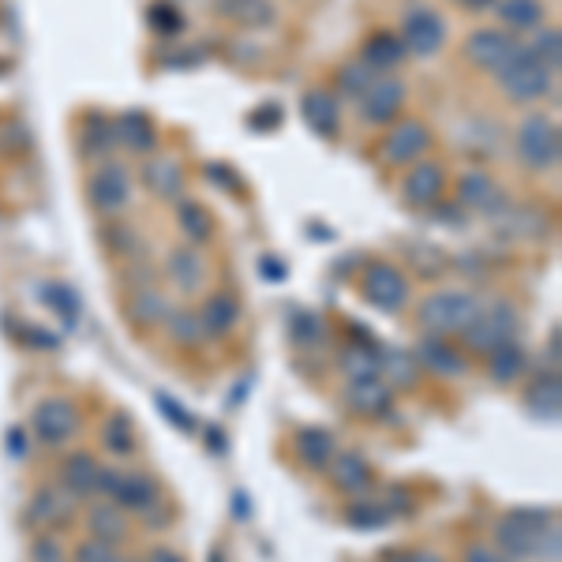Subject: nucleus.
Returning a JSON list of instances; mask_svg holds the SVG:
<instances>
[{
  "label": "nucleus",
  "mask_w": 562,
  "mask_h": 562,
  "mask_svg": "<svg viewBox=\"0 0 562 562\" xmlns=\"http://www.w3.org/2000/svg\"><path fill=\"white\" fill-rule=\"evenodd\" d=\"M338 368L349 383L379 379V371H383V352L375 349V341H349V346L338 352Z\"/></svg>",
  "instance_id": "obj_28"
},
{
  "label": "nucleus",
  "mask_w": 562,
  "mask_h": 562,
  "mask_svg": "<svg viewBox=\"0 0 562 562\" xmlns=\"http://www.w3.org/2000/svg\"><path fill=\"white\" fill-rule=\"evenodd\" d=\"M447 195V169L439 161H413L402 180V199L413 211H431Z\"/></svg>",
  "instance_id": "obj_12"
},
{
  "label": "nucleus",
  "mask_w": 562,
  "mask_h": 562,
  "mask_svg": "<svg viewBox=\"0 0 562 562\" xmlns=\"http://www.w3.org/2000/svg\"><path fill=\"white\" fill-rule=\"evenodd\" d=\"M383 562H442V555L424 551V548H386Z\"/></svg>",
  "instance_id": "obj_49"
},
{
  "label": "nucleus",
  "mask_w": 562,
  "mask_h": 562,
  "mask_svg": "<svg viewBox=\"0 0 562 562\" xmlns=\"http://www.w3.org/2000/svg\"><path fill=\"white\" fill-rule=\"evenodd\" d=\"M121 562H132V559H121Z\"/></svg>",
  "instance_id": "obj_59"
},
{
  "label": "nucleus",
  "mask_w": 562,
  "mask_h": 562,
  "mask_svg": "<svg viewBox=\"0 0 562 562\" xmlns=\"http://www.w3.org/2000/svg\"><path fill=\"white\" fill-rule=\"evenodd\" d=\"M71 562H121V555H116V548H109V543L83 540L76 548V555H71Z\"/></svg>",
  "instance_id": "obj_48"
},
{
  "label": "nucleus",
  "mask_w": 562,
  "mask_h": 562,
  "mask_svg": "<svg viewBox=\"0 0 562 562\" xmlns=\"http://www.w3.org/2000/svg\"><path fill=\"white\" fill-rule=\"evenodd\" d=\"M293 454L312 473H326V465L338 454V442H334V435L326 428H301L293 439Z\"/></svg>",
  "instance_id": "obj_22"
},
{
  "label": "nucleus",
  "mask_w": 562,
  "mask_h": 562,
  "mask_svg": "<svg viewBox=\"0 0 562 562\" xmlns=\"http://www.w3.org/2000/svg\"><path fill=\"white\" fill-rule=\"evenodd\" d=\"M38 301L45 307H53V312H57L68 326L79 323V296H76V289L65 285V281H42V285H38Z\"/></svg>",
  "instance_id": "obj_37"
},
{
  "label": "nucleus",
  "mask_w": 562,
  "mask_h": 562,
  "mask_svg": "<svg viewBox=\"0 0 562 562\" xmlns=\"http://www.w3.org/2000/svg\"><path fill=\"white\" fill-rule=\"evenodd\" d=\"M518 45L521 42H514L506 31H495V26H480V31L469 34L461 49H465L469 65L480 68V71H492V76H495V71L514 57V49H518Z\"/></svg>",
  "instance_id": "obj_13"
},
{
  "label": "nucleus",
  "mask_w": 562,
  "mask_h": 562,
  "mask_svg": "<svg viewBox=\"0 0 562 562\" xmlns=\"http://www.w3.org/2000/svg\"><path fill=\"white\" fill-rule=\"evenodd\" d=\"M113 135H116V143H124V147L135 154H147L158 147V124H154L147 113H139V109H128L124 116H116Z\"/></svg>",
  "instance_id": "obj_29"
},
{
  "label": "nucleus",
  "mask_w": 562,
  "mask_h": 562,
  "mask_svg": "<svg viewBox=\"0 0 562 562\" xmlns=\"http://www.w3.org/2000/svg\"><path fill=\"white\" fill-rule=\"evenodd\" d=\"M431 147V128L424 121H394L390 132L379 139V161L383 166H413Z\"/></svg>",
  "instance_id": "obj_9"
},
{
  "label": "nucleus",
  "mask_w": 562,
  "mask_h": 562,
  "mask_svg": "<svg viewBox=\"0 0 562 562\" xmlns=\"http://www.w3.org/2000/svg\"><path fill=\"white\" fill-rule=\"evenodd\" d=\"M383 368H394L390 375H394L397 386H413L416 379H420V368H416V360L409 352H390V357H383Z\"/></svg>",
  "instance_id": "obj_46"
},
{
  "label": "nucleus",
  "mask_w": 562,
  "mask_h": 562,
  "mask_svg": "<svg viewBox=\"0 0 562 562\" xmlns=\"http://www.w3.org/2000/svg\"><path fill=\"white\" fill-rule=\"evenodd\" d=\"M79 409L68 397H45L31 413V435L42 447H65L79 435Z\"/></svg>",
  "instance_id": "obj_8"
},
{
  "label": "nucleus",
  "mask_w": 562,
  "mask_h": 562,
  "mask_svg": "<svg viewBox=\"0 0 562 562\" xmlns=\"http://www.w3.org/2000/svg\"><path fill=\"white\" fill-rule=\"evenodd\" d=\"M532 53H537V60L548 71H559V65H562V34L555 31V26H548V31H540L537 34V42L529 45Z\"/></svg>",
  "instance_id": "obj_44"
},
{
  "label": "nucleus",
  "mask_w": 562,
  "mask_h": 562,
  "mask_svg": "<svg viewBox=\"0 0 562 562\" xmlns=\"http://www.w3.org/2000/svg\"><path fill=\"white\" fill-rule=\"evenodd\" d=\"M357 102H360V116L368 124H394L397 113L405 109V83L394 76H375Z\"/></svg>",
  "instance_id": "obj_14"
},
{
  "label": "nucleus",
  "mask_w": 562,
  "mask_h": 562,
  "mask_svg": "<svg viewBox=\"0 0 562 562\" xmlns=\"http://www.w3.org/2000/svg\"><path fill=\"white\" fill-rule=\"evenodd\" d=\"M484 360H487V375H492L495 386H514L518 379H525V371H529V357H525L521 341H506V346L487 352Z\"/></svg>",
  "instance_id": "obj_30"
},
{
  "label": "nucleus",
  "mask_w": 562,
  "mask_h": 562,
  "mask_svg": "<svg viewBox=\"0 0 562 562\" xmlns=\"http://www.w3.org/2000/svg\"><path fill=\"white\" fill-rule=\"evenodd\" d=\"M102 442H105V450L109 454H132L135 450V435H132V420L124 413H113L105 420V428H102Z\"/></svg>",
  "instance_id": "obj_40"
},
{
  "label": "nucleus",
  "mask_w": 562,
  "mask_h": 562,
  "mask_svg": "<svg viewBox=\"0 0 562 562\" xmlns=\"http://www.w3.org/2000/svg\"><path fill=\"white\" fill-rule=\"evenodd\" d=\"M154 402H158V409L166 413L169 420L177 424V428H184V431H192V428H195L192 413H184V409H180V405H177V402H173V397H169V394H158V397H154Z\"/></svg>",
  "instance_id": "obj_51"
},
{
  "label": "nucleus",
  "mask_w": 562,
  "mask_h": 562,
  "mask_svg": "<svg viewBox=\"0 0 562 562\" xmlns=\"http://www.w3.org/2000/svg\"><path fill=\"white\" fill-rule=\"evenodd\" d=\"M147 23L154 34H161V38H173V34L184 31V15H180L177 4H166V0H154L147 8Z\"/></svg>",
  "instance_id": "obj_42"
},
{
  "label": "nucleus",
  "mask_w": 562,
  "mask_h": 562,
  "mask_svg": "<svg viewBox=\"0 0 562 562\" xmlns=\"http://www.w3.org/2000/svg\"><path fill=\"white\" fill-rule=\"evenodd\" d=\"M262 270H267V274L285 278V267H281V262H274V259H262Z\"/></svg>",
  "instance_id": "obj_58"
},
{
  "label": "nucleus",
  "mask_w": 562,
  "mask_h": 562,
  "mask_svg": "<svg viewBox=\"0 0 562 562\" xmlns=\"http://www.w3.org/2000/svg\"><path fill=\"white\" fill-rule=\"evenodd\" d=\"M177 225L188 237V244H206L214 237V214L203 203H195V199H184L177 206Z\"/></svg>",
  "instance_id": "obj_35"
},
{
  "label": "nucleus",
  "mask_w": 562,
  "mask_h": 562,
  "mask_svg": "<svg viewBox=\"0 0 562 562\" xmlns=\"http://www.w3.org/2000/svg\"><path fill=\"white\" fill-rule=\"evenodd\" d=\"M113 143H116L113 124H109L102 113H87L83 128H79V147H83L87 158H105V154L113 150Z\"/></svg>",
  "instance_id": "obj_36"
},
{
  "label": "nucleus",
  "mask_w": 562,
  "mask_h": 562,
  "mask_svg": "<svg viewBox=\"0 0 562 562\" xmlns=\"http://www.w3.org/2000/svg\"><path fill=\"white\" fill-rule=\"evenodd\" d=\"M495 83L503 87V94L510 98V102L529 105V102H540V98L555 87V71L543 68L529 45H518L514 57L495 71Z\"/></svg>",
  "instance_id": "obj_4"
},
{
  "label": "nucleus",
  "mask_w": 562,
  "mask_h": 562,
  "mask_svg": "<svg viewBox=\"0 0 562 562\" xmlns=\"http://www.w3.org/2000/svg\"><path fill=\"white\" fill-rule=\"evenodd\" d=\"M87 199L94 211L102 214H116L124 211V206L132 203V177L124 166H116V161H105V166H98L94 173L87 177Z\"/></svg>",
  "instance_id": "obj_10"
},
{
  "label": "nucleus",
  "mask_w": 562,
  "mask_h": 562,
  "mask_svg": "<svg viewBox=\"0 0 562 562\" xmlns=\"http://www.w3.org/2000/svg\"><path fill=\"white\" fill-rule=\"evenodd\" d=\"M31 562H68L65 548H60V540H57V532H42V537L34 540Z\"/></svg>",
  "instance_id": "obj_47"
},
{
  "label": "nucleus",
  "mask_w": 562,
  "mask_h": 562,
  "mask_svg": "<svg viewBox=\"0 0 562 562\" xmlns=\"http://www.w3.org/2000/svg\"><path fill=\"white\" fill-rule=\"evenodd\" d=\"M326 473H330L334 492L352 498H364L371 492V484H375V473H371V465L360 454H334Z\"/></svg>",
  "instance_id": "obj_19"
},
{
  "label": "nucleus",
  "mask_w": 562,
  "mask_h": 562,
  "mask_svg": "<svg viewBox=\"0 0 562 562\" xmlns=\"http://www.w3.org/2000/svg\"><path fill=\"white\" fill-rule=\"evenodd\" d=\"M166 326H169V334H173L177 346H199V341L206 338L203 323H199V312H188V307H169Z\"/></svg>",
  "instance_id": "obj_39"
},
{
  "label": "nucleus",
  "mask_w": 562,
  "mask_h": 562,
  "mask_svg": "<svg viewBox=\"0 0 562 562\" xmlns=\"http://www.w3.org/2000/svg\"><path fill=\"white\" fill-rule=\"evenodd\" d=\"M98 473H102V465L90 454H71L65 458V465H60V492L71 498L98 495Z\"/></svg>",
  "instance_id": "obj_27"
},
{
  "label": "nucleus",
  "mask_w": 562,
  "mask_h": 562,
  "mask_svg": "<svg viewBox=\"0 0 562 562\" xmlns=\"http://www.w3.org/2000/svg\"><path fill=\"white\" fill-rule=\"evenodd\" d=\"M166 315H169V304L154 285H139L128 296V319L139 326V330H150V326L166 323Z\"/></svg>",
  "instance_id": "obj_33"
},
{
  "label": "nucleus",
  "mask_w": 562,
  "mask_h": 562,
  "mask_svg": "<svg viewBox=\"0 0 562 562\" xmlns=\"http://www.w3.org/2000/svg\"><path fill=\"white\" fill-rule=\"evenodd\" d=\"M71 503L76 498L65 495L60 487H38L26 503V521L42 532H60L71 521Z\"/></svg>",
  "instance_id": "obj_18"
},
{
  "label": "nucleus",
  "mask_w": 562,
  "mask_h": 562,
  "mask_svg": "<svg viewBox=\"0 0 562 562\" xmlns=\"http://www.w3.org/2000/svg\"><path fill=\"white\" fill-rule=\"evenodd\" d=\"M15 330H20V338H26L23 346H31V349H57V338H53V334L31 330V326H15Z\"/></svg>",
  "instance_id": "obj_53"
},
{
  "label": "nucleus",
  "mask_w": 562,
  "mask_h": 562,
  "mask_svg": "<svg viewBox=\"0 0 562 562\" xmlns=\"http://www.w3.org/2000/svg\"><path fill=\"white\" fill-rule=\"evenodd\" d=\"M458 203L473 214L495 217L506 211V192L498 188L495 177H487L484 169H469L458 177Z\"/></svg>",
  "instance_id": "obj_15"
},
{
  "label": "nucleus",
  "mask_w": 562,
  "mask_h": 562,
  "mask_svg": "<svg viewBox=\"0 0 562 562\" xmlns=\"http://www.w3.org/2000/svg\"><path fill=\"white\" fill-rule=\"evenodd\" d=\"M495 12L506 31L525 34V31H537L543 15H548V8H543V0H498Z\"/></svg>",
  "instance_id": "obj_34"
},
{
  "label": "nucleus",
  "mask_w": 562,
  "mask_h": 562,
  "mask_svg": "<svg viewBox=\"0 0 562 562\" xmlns=\"http://www.w3.org/2000/svg\"><path fill=\"white\" fill-rule=\"evenodd\" d=\"M147 562H188V559L180 555V551H173V548H150Z\"/></svg>",
  "instance_id": "obj_55"
},
{
  "label": "nucleus",
  "mask_w": 562,
  "mask_h": 562,
  "mask_svg": "<svg viewBox=\"0 0 562 562\" xmlns=\"http://www.w3.org/2000/svg\"><path fill=\"white\" fill-rule=\"evenodd\" d=\"M98 495H105L109 503H116L124 514L150 510L158 503L161 487L158 480L147 473H121V469H102L98 473Z\"/></svg>",
  "instance_id": "obj_7"
},
{
  "label": "nucleus",
  "mask_w": 562,
  "mask_h": 562,
  "mask_svg": "<svg viewBox=\"0 0 562 562\" xmlns=\"http://www.w3.org/2000/svg\"><path fill=\"white\" fill-rule=\"evenodd\" d=\"M346 521L352 529L360 532H375V529H386L394 521V506L386 503H368V498H357V503L346 506Z\"/></svg>",
  "instance_id": "obj_38"
},
{
  "label": "nucleus",
  "mask_w": 562,
  "mask_h": 562,
  "mask_svg": "<svg viewBox=\"0 0 562 562\" xmlns=\"http://www.w3.org/2000/svg\"><path fill=\"white\" fill-rule=\"evenodd\" d=\"M476 312H480V301L473 293H465V289H439V293L420 301L416 323H420V330L431 334V338H454V334H465V326L473 323Z\"/></svg>",
  "instance_id": "obj_2"
},
{
  "label": "nucleus",
  "mask_w": 562,
  "mask_h": 562,
  "mask_svg": "<svg viewBox=\"0 0 562 562\" xmlns=\"http://www.w3.org/2000/svg\"><path fill=\"white\" fill-rule=\"evenodd\" d=\"M214 12L222 20L244 26V31H267L278 23L274 0H214Z\"/></svg>",
  "instance_id": "obj_20"
},
{
  "label": "nucleus",
  "mask_w": 562,
  "mask_h": 562,
  "mask_svg": "<svg viewBox=\"0 0 562 562\" xmlns=\"http://www.w3.org/2000/svg\"><path fill=\"white\" fill-rule=\"evenodd\" d=\"M346 402H349V409L357 413V416H368V420H375V416L390 413V405H394V394H390V386L383 383V379H360V383H349Z\"/></svg>",
  "instance_id": "obj_26"
},
{
  "label": "nucleus",
  "mask_w": 562,
  "mask_h": 562,
  "mask_svg": "<svg viewBox=\"0 0 562 562\" xmlns=\"http://www.w3.org/2000/svg\"><path fill=\"white\" fill-rule=\"evenodd\" d=\"M143 184L158 199H180V192H184V169L173 158H150L143 166Z\"/></svg>",
  "instance_id": "obj_32"
},
{
  "label": "nucleus",
  "mask_w": 562,
  "mask_h": 562,
  "mask_svg": "<svg viewBox=\"0 0 562 562\" xmlns=\"http://www.w3.org/2000/svg\"><path fill=\"white\" fill-rule=\"evenodd\" d=\"M461 562H510L498 548L492 543H469L465 551H461Z\"/></svg>",
  "instance_id": "obj_52"
},
{
  "label": "nucleus",
  "mask_w": 562,
  "mask_h": 562,
  "mask_svg": "<svg viewBox=\"0 0 562 562\" xmlns=\"http://www.w3.org/2000/svg\"><path fill=\"white\" fill-rule=\"evenodd\" d=\"M498 0H465V8L469 12H487V8H495Z\"/></svg>",
  "instance_id": "obj_56"
},
{
  "label": "nucleus",
  "mask_w": 562,
  "mask_h": 562,
  "mask_svg": "<svg viewBox=\"0 0 562 562\" xmlns=\"http://www.w3.org/2000/svg\"><path fill=\"white\" fill-rule=\"evenodd\" d=\"M413 360L420 371H431V375H439V379H461L469 371L465 352H461L458 346H450L447 338H431V334H424L420 338Z\"/></svg>",
  "instance_id": "obj_17"
},
{
  "label": "nucleus",
  "mask_w": 562,
  "mask_h": 562,
  "mask_svg": "<svg viewBox=\"0 0 562 562\" xmlns=\"http://www.w3.org/2000/svg\"><path fill=\"white\" fill-rule=\"evenodd\" d=\"M87 529H90V540H98V543H109V548H116V543H121L124 537H128V514H124L116 503L90 506V514H87Z\"/></svg>",
  "instance_id": "obj_31"
},
{
  "label": "nucleus",
  "mask_w": 562,
  "mask_h": 562,
  "mask_svg": "<svg viewBox=\"0 0 562 562\" xmlns=\"http://www.w3.org/2000/svg\"><path fill=\"white\" fill-rule=\"evenodd\" d=\"M301 116L307 132H315L319 139H338L341 135V98L326 87L307 90L301 98Z\"/></svg>",
  "instance_id": "obj_16"
},
{
  "label": "nucleus",
  "mask_w": 562,
  "mask_h": 562,
  "mask_svg": "<svg viewBox=\"0 0 562 562\" xmlns=\"http://www.w3.org/2000/svg\"><path fill=\"white\" fill-rule=\"evenodd\" d=\"M428 214H435V217H439L442 225H465V214H461L458 206H447V203H435Z\"/></svg>",
  "instance_id": "obj_54"
},
{
  "label": "nucleus",
  "mask_w": 562,
  "mask_h": 562,
  "mask_svg": "<svg viewBox=\"0 0 562 562\" xmlns=\"http://www.w3.org/2000/svg\"><path fill=\"white\" fill-rule=\"evenodd\" d=\"M402 42L405 49L416 53V57H435V53L442 49V42H447V20H442L435 8L420 4V8H409L402 20Z\"/></svg>",
  "instance_id": "obj_11"
},
{
  "label": "nucleus",
  "mask_w": 562,
  "mask_h": 562,
  "mask_svg": "<svg viewBox=\"0 0 562 562\" xmlns=\"http://www.w3.org/2000/svg\"><path fill=\"white\" fill-rule=\"evenodd\" d=\"M289 330H293L296 346H319V341L326 338V326H323V319L315 312H293Z\"/></svg>",
  "instance_id": "obj_43"
},
{
  "label": "nucleus",
  "mask_w": 562,
  "mask_h": 562,
  "mask_svg": "<svg viewBox=\"0 0 562 562\" xmlns=\"http://www.w3.org/2000/svg\"><path fill=\"white\" fill-rule=\"evenodd\" d=\"M458 4H465V0H458Z\"/></svg>",
  "instance_id": "obj_60"
},
{
  "label": "nucleus",
  "mask_w": 562,
  "mask_h": 562,
  "mask_svg": "<svg viewBox=\"0 0 562 562\" xmlns=\"http://www.w3.org/2000/svg\"><path fill=\"white\" fill-rule=\"evenodd\" d=\"M379 71H371L364 60H349V65H341L338 68V90L334 94H346V98H360L364 90L371 87V79H375Z\"/></svg>",
  "instance_id": "obj_41"
},
{
  "label": "nucleus",
  "mask_w": 562,
  "mask_h": 562,
  "mask_svg": "<svg viewBox=\"0 0 562 562\" xmlns=\"http://www.w3.org/2000/svg\"><path fill=\"white\" fill-rule=\"evenodd\" d=\"M495 548L510 562H559L562 529L555 510L521 506L495 521Z\"/></svg>",
  "instance_id": "obj_1"
},
{
  "label": "nucleus",
  "mask_w": 562,
  "mask_h": 562,
  "mask_svg": "<svg viewBox=\"0 0 562 562\" xmlns=\"http://www.w3.org/2000/svg\"><path fill=\"white\" fill-rule=\"evenodd\" d=\"M8 447H12V454H15V458H23V435H20V431L8 435Z\"/></svg>",
  "instance_id": "obj_57"
},
{
  "label": "nucleus",
  "mask_w": 562,
  "mask_h": 562,
  "mask_svg": "<svg viewBox=\"0 0 562 562\" xmlns=\"http://www.w3.org/2000/svg\"><path fill=\"white\" fill-rule=\"evenodd\" d=\"M203 173H206V180H214V184H225L233 195H244V192H240V177L233 173V169L225 166V161H217V166H214V161H206Z\"/></svg>",
  "instance_id": "obj_50"
},
{
  "label": "nucleus",
  "mask_w": 562,
  "mask_h": 562,
  "mask_svg": "<svg viewBox=\"0 0 562 562\" xmlns=\"http://www.w3.org/2000/svg\"><path fill=\"white\" fill-rule=\"evenodd\" d=\"M405 57H409V49H405V42L397 31L368 34L364 49H360V60H364L371 71H394V68H402Z\"/></svg>",
  "instance_id": "obj_24"
},
{
  "label": "nucleus",
  "mask_w": 562,
  "mask_h": 562,
  "mask_svg": "<svg viewBox=\"0 0 562 562\" xmlns=\"http://www.w3.org/2000/svg\"><path fill=\"white\" fill-rule=\"evenodd\" d=\"M166 274L173 281L177 289H184V293H195V289H203L206 281V259L203 251H195V244H184V248H173L166 259Z\"/></svg>",
  "instance_id": "obj_25"
},
{
  "label": "nucleus",
  "mask_w": 562,
  "mask_h": 562,
  "mask_svg": "<svg viewBox=\"0 0 562 562\" xmlns=\"http://www.w3.org/2000/svg\"><path fill=\"white\" fill-rule=\"evenodd\" d=\"M521 334V315L518 307H514L510 301H495L487 307H480V312L473 315V323L465 326V349L476 352V357H487L492 349L506 346V341H518Z\"/></svg>",
  "instance_id": "obj_5"
},
{
  "label": "nucleus",
  "mask_w": 562,
  "mask_h": 562,
  "mask_svg": "<svg viewBox=\"0 0 562 562\" xmlns=\"http://www.w3.org/2000/svg\"><path fill=\"white\" fill-rule=\"evenodd\" d=\"M281 121H285V113H281V105H278V102H262L259 109H251V113H248V128H251V132H259V135L278 132V128H281Z\"/></svg>",
  "instance_id": "obj_45"
},
{
  "label": "nucleus",
  "mask_w": 562,
  "mask_h": 562,
  "mask_svg": "<svg viewBox=\"0 0 562 562\" xmlns=\"http://www.w3.org/2000/svg\"><path fill=\"white\" fill-rule=\"evenodd\" d=\"M360 296H364L371 307H379V312L394 315L409 304V278H405V270L397 267V262L371 259L364 267V274H360Z\"/></svg>",
  "instance_id": "obj_6"
},
{
  "label": "nucleus",
  "mask_w": 562,
  "mask_h": 562,
  "mask_svg": "<svg viewBox=\"0 0 562 562\" xmlns=\"http://www.w3.org/2000/svg\"><path fill=\"white\" fill-rule=\"evenodd\" d=\"M525 405L537 420H548L555 424L559 420V409H562V379H559V368H548L543 375H537L525 390Z\"/></svg>",
  "instance_id": "obj_21"
},
{
  "label": "nucleus",
  "mask_w": 562,
  "mask_h": 562,
  "mask_svg": "<svg viewBox=\"0 0 562 562\" xmlns=\"http://www.w3.org/2000/svg\"><path fill=\"white\" fill-rule=\"evenodd\" d=\"M199 323H203V330L211 334V338H225V334L237 330V323H240L237 293H229V289H217V293L206 296L203 312H199Z\"/></svg>",
  "instance_id": "obj_23"
},
{
  "label": "nucleus",
  "mask_w": 562,
  "mask_h": 562,
  "mask_svg": "<svg viewBox=\"0 0 562 562\" xmlns=\"http://www.w3.org/2000/svg\"><path fill=\"white\" fill-rule=\"evenodd\" d=\"M514 150H518V161L529 173H551L559 169L562 158V135L555 116L548 113H529L518 124V135H514Z\"/></svg>",
  "instance_id": "obj_3"
}]
</instances>
